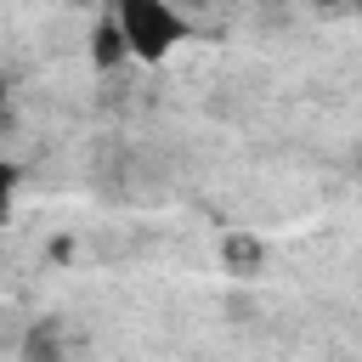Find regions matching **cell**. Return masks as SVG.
I'll use <instances>...</instances> for the list:
<instances>
[{"mask_svg":"<svg viewBox=\"0 0 362 362\" xmlns=\"http://www.w3.org/2000/svg\"><path fill=\"white\" fill-rule=\"evenodd\" d=\"M113 23H119V34H124L130 62H164V57L192 34V23H187L170 0H113Z\"/></svg>","mask_w":362,"mask_h":362,"instance_id":"6da1fadb","label":"cell"},{"mask_svg":"<svg viewBox=\"0 0 362 362\" xmlns=\"http://www.w3.org/2000/svg\"><path fill=\"white\" fill-rule=\"evenodd\" d=\"M119 62H130V51H124V34H119V23H113V11L96 23V34H90V68H102V74H113Z\"/></svg>","mask_w":362,"mask_h":362,"instance_id":"7a4b0ae2","label":"cell"},{"mask_svg":"<svg viewBox=\"0 0 362 362\" xmlns=\"http://www.w3.org/2000/svg\"><path fill=\"white\" fill-rule=\"evenodd\" d=\"M260 255H266L260 238H243V232H232V238L221 243V266L238 272V277H255V272H260Z\"/></svg>","mask_w":362,"mask_h":362,"instance_id":"3957f363","label":"cell"},{"mask_svg":"<svg viewBox=\"0 0 362 362\" xmlns=\"http://www.w3.org/2000/svg\"><path fill=\"white\" fill-rule=\"evenodd\" d=\"M23 356H57V339H51V328H45V322L23 339Z\"/></svg>","mask_w":362,"mask_h":362,"instance_id":"277c9868","label":"cell"},{"mask_svg":"<svg viewBox=\"0 0 362 362\" xmlns=\"http://www.w3.org/2000/svg\"><path fill=\"white\" fill-rule=\"evenodd\" d=\"M11 192H17V164H11L6 153H0V215L11 209Z\"/></svg>","mask_w":362,"mask_h":362,"instance_id":"5b68a950","label":"cell"},{"mask_svg":"<svg viewBox=\"0 0 362 362\" xmlns=\"http://www.w3.org/2000/svg\"><path fill=\"white\" fill-rule=\"evenodd\" d=\"M6 102H11V90H6V79H0V119H6Z\"/></svg>","mask_w":362,"mask_h":362,"instance_id":"8992f818","label":"cell"},{"mask_svg":"<svg viewBox=\"0 0 362 362\" xmlns=\"http://www.w3.org/2000/svg\"><path fill=\"white\" fill-rule=\"evenodd\" d=\"M311 6H351V0H311Z\"/></svg>","mask_w":362,"mask_h":362,"instance_id":"52a82bcc","label":"cell"},{"mask_svg":"<svg viewBox=\"0 0 362 362\" xmlns=\"http://www.w3.org/2000/svg\"><path fill=\"white\" fill-rule=\"evenodd\" d=\"M68 6H96V0H68Z\"/></svg>","mask_w":362,"mask_h":362,"instance_id":"ba28073f","label":"cell"}]
</instances>
